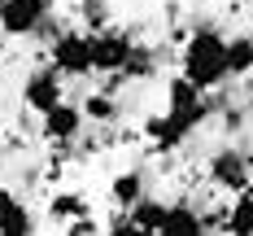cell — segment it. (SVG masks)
<instances>
[{
  "mask_svg": "<svg viewBox=\"0 0 253 236\" xmlns=\"http://www.w3.org/2000/svg\"><path fill=\"white\" fill-rule=\"evenodd\" d=\"M179 75L188 79L197 92H214L231 79L227 66V35L218 26H192V35L183 40V52H179Z\"/></svg>",
  "mask_w": 253,
  "mask_h": 236,
  "instance_id": "1",
  "label": "cell"
},
{
  "mask_svg": "<svg viewBox=\"0 0 253 236\" xmlns=\"http://www.w3.org/2000/svg\"><path fill=\"white\" fill-rule=\"evenodd\" d=\"M210 114H214L210 101L197 105V109H157V114L144 118V136H149V144L157 149V153H175V149L188 144V136L201 127Z\"/></svg>",
  "mask_w": 253,
  "mask_h": 236,
  "instance_id": "2",
  "label": "cell"
},
{
  "mask_svg": "<svg viewBox=\"0 0 253 236\" xmlns=\"http://www.w3.org/2000/svg\"><path fill=\"white\" fill-rule=\"evenodd\" d=\"M48 66L61 79L92 75V35H87V31H61L48 44Z\"/></svg>",
  "mask_w": 253,
  "mask_h": 236,
  "instance_id": "3",
  "label": "cell"
},
{
  "mask_svg": "<svg viewBox=\"0 0 253 236\" xmlns=\"http://www.w3.org/2000/svg\"><path fill=\"white\" fill-rule=\"evenodd\" d=\"M52 18V0H0V35L31 40Z\"/></svg>",
  "mask_w": 253,
  "mask_h": 236,
  "instance_id": "4",
  "label": "cell"
},
{
  "mask_svg": "<svg viewBox=\"0 0 253 236\" xmlns=\"http://www.w3.org/2000/svg\"><path fill=\"white\" fill-rule=\"evenodd\" d=\"M140 40H131V31L123 26H109V31H96L92 35V70L96 75H123L131 52H135Z\"/></svg>",
  "mask_w": 253,
  "mask_h": 236,
  "instance_id": "5",
  "label": "cell"
},
{
  "mask_svg": "<svg viewBox=\"0 0 253 236\" xmlns=\"http://www.w3.org/2000/svg\"><path fill=\"white\" fill-rule=\"evenodd\" d=\"M205 180L214 184L218 192H249L253 184V171H249V157L240 153V149H231V144H223L218 153L210 157V166H205Z\"/></svg>",
  "mask_w": 253,
  "mask_h": 236,
  "instance_id": "6",
  "label": "cell"
},
{
  "mask_svg": "<svg viewBox=\"0 0 253 236\" xmlns=\"http://www.w3.org/2000/svg\"><path fill=\"white\" fill-rule=\"evenodd\" d=\"M66 101V88H61V75L52 70V66H35L31 75L22 79V105L31 114H52L57 105Z\"/></svg>",
  "mask_w": 253,
  "mask_h": 236,
  "instance_id": "7",
  "label": "cell"
},
{
  "mask_svg": "<svg viewBox=\"0 0 253 236\" xmlns=\"http://www.w3.org/2000/svg\"><path fill=\"white\" fill-rule=\"evenodd\" d=\"M87 127V118H83V109L75 101H61L52 114L40 118V136H44V144H57V149H66V144H75L79 136Z\"/></svg>",
  "mask_w": 253,
  "mask_h": 236,
  "instance_id": "8",
  "label": "cell"
},
{
  "mask_svg": "<svg viewBox=\"0 0 253 236\" xmlns=\"http://www.w3.org/2000/svg\"><path fill=\"white\" fill-rule=\"evenodd\" d=\"M0 232L4 236H35V214L18 192L0 188Z\"/></svg>",
  "mask_w": 253,
  "mask_h": 236,
  "instance_id": "9",
  "label": "cell"
},
{
  "mask_svg": "<svg viewBox=\"0 0 253 236\" xmlns=\"http://www.w3.org/2000/svg\"><path fill=\"white\" fill-rule=\"evenodd\" d=\"M144 197H149V192H144V171H118V175L109 180V201L118 210H135Z\"/></svg>",
  "mask_w": 253,
  "mask_h": 236,
  "instance_id": "10",
  "label": "cell"
},
{
  "mask_svg": "<svg viewBox=\"0 0 253 236\" xmlns=\"http://www.w3.org/2000/svg\"><path fill=\"white\" fill-rule=\"evenodd\" d=\"M157 236H205L201 210H192L188 201L170 206V214H166V223H162V232H157Z\"/></svg>",
  "mask_w": 253,
  "mask_h": 236,
  "instance_id": "11",
  "label": "cell"
},
{
  "mask_svg": "<svg viewBox=\"0 0 253 236\" xmlns=\"http://www.w3.org/2000/svg\"><path fill=\"white\" fill-rule=\"evenodd\" d=\"M166 214H170V201H162V197H144V201H140L135 210H126L131 228H140L144 236H157V232H162Z\"/></svg>",
  "mask_w": 253,
  "mask_h": 236,
  "instance_id": "12",
  "label": "cell"
},
{
  "mask_svg": "<svg viewBox=\"0 0 253 236\" xmlns=\"http://www.w3.org/2000/svg\"><path fill=\"white\" fill-rule=\"evenodd\" d=\"M87 214H92V206H87L83 192H52L48 197V219L52 223H79Z\"/></svg>",
  "mask_w": 253,
  "mask_h": 236,
  "instance_id": "13",
  "label": "cell"
},
{
  "mask_svg": "<svg viewBox=\"0 0 253 236\" xmlns=\"http://www.w3.org/2000/svg\"><path fill=\"white\" fill-rule=\"evenodd\" d=\"M223 232L227 236H253V192H240L223 214Z\"/></svg>",
  "mask_w": 253,
  "mask_h": 236,
  "instance_id": "14",
  "label": "cell"
},
{
  "mask_svg": "<svg viewBox=\"0 0 253 236\" xmlns=\"http://www.w3.org/2000/svg\"><path fill=\"white\" fill-rule=\"evenodd\" d=\"M79 109H83V118H87V123H96V127L118 123V114H123V109H118V101H114L109 92H92V96H83V105H79Z\"/></svg>",
  "mask_w": 253,
  "mask_h": 236,
  "instance_id": "15",
  "label": "cell"
},
{
  "mask_svg": "<svg viewBox=\"0 0 253 236\" xmlns=\"http://www.w3.org/2000/svg\"><path fill=\"white\" fill-rule=\"evenodd\" d=\"M197 105H205V92H197L183 75L166 79V109H197Z\"/></svg>",
  "mask_w": 253,
  "mask_h": 236,
  "instance_id": "16",
  "label": "cell"
},
{
  "mask_svg": "<svg viewBox=\"0 0 253 236\" xmlns=\"http://www.w3.org/2000/svg\"><path fill=\"white\" fill-rule=\"evenodd\" d=\"M227 66H231V79L253 75V35H231L227 40Z\"/></svg>",
  "mask_w": 253,
  "mask_h": 236,
  "instance_id": "17",
  "label": "cell"
},
{
  "mask_svg": "<svg viewBox=\"0 0 253 236\" xmlns=\"http://www.w3.org/2000/svg\"><path fill=\"white\" fill-rule=\"evenodd\" d=\"M79 22L87 26V35L109 31V0H79Z\"/></svg>",
  "mask_w": 253,
  "mask_h": 236,
  "instance_id": "18",
  "label": "cell"
},
{
  "mask_svg": "<svg viewBox=\"0 0 253 236\" xmlns=\"http://www.w3.org/2000/svg\"><path fill=\"white\" fill-rule=\"evenodd\" d=\"M0 144H4V131H0Z\"/></svg>",
  "mask_w": 253,
  "mask_h": 236,
  "instance_id": "19",
  "label": "cell"
},
{
  "mask_svg": "<svg viewBox=\"0 0 253 236\" xmlns=\"http://www.w3.org/2000/svg\"><path fill=\"white\" fill-rule=\"evenodd\" d=\"M0 236H4V232H0Z\"/></svg>",
  "mask_w": 253,
  "mask_h": 236,
  "instance_id": "20",
  "label": "cell"
}]
</instances>
